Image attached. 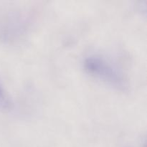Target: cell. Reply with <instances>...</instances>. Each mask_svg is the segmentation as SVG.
Returning a JSON list of instances; mask_svg holds the SVG:
<instances>
[{
  "label": "cell",
  "mask_w": 147,
  "mask_h": 147,
  "mask_svg": "<svg viewBox=\"0 0 147 147\" xmlns=\"http://www.w3.org/2000/svg\"><path fill=\"white\" fill-rule=\"evenodd\" d=\"M83 67L88 74L116 90L124 91L129 86L127 78L116 64L99 55L85 57Z\"/></svg>",
  "instance_id": "6da1fadb"
},
{
  "label": "cell",
  "mask_w": 147,
  "mask_h": 147,
  "mask_svg": "<svg viewBox=\"0 0 147 147\" xmlns=\"http://www.w3.org/2000/svg\"><path fill=\"white\" fill-rule=\"evenodd\" d=\"M12 108V103L9 99L3 90L2 87L0 86V109L4 111H9Z\"/></svg>",
  "instance_id": "7a4b0ae2"
}]
</instances>
